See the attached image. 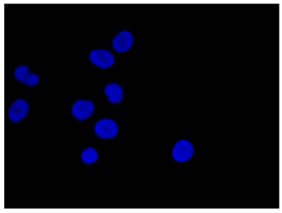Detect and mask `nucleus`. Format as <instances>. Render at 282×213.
Returning <instances> with one entry per match:
<instances>
[{"mask_svg": "<svg viewBox=\"0 0 282 213\" xmlns=\"http://www.w3.org/2000/svg\"><path fill=\"white\" fill-rule=\"evenodd\" d=\"M89 59L92 64L102 69H108L115 63V58L110 51L103 49L93 50L90 53Z\"/></svg>", "mask_w": 282, "mask_h": 213, "instance_id": "nucleus-1", "label": "nucleus"}, {"mask_svg": "<svg viewBox=\"0 0 282 213\" xmlns=\"http://www.w3.org/2000/svg\"><path fill=\"white\" fill-rule=\"evenodd\" d=\"M194 148L187 140H180L174 145L172 149V156L178 162H184L193 156Z\"/></svg>", "mask_w": 282, "mask_h": 213, "instance_id": "nucleus-2", "label": "nucleus"}, {"mask_svg": "<svg viewBox=\"0 0 282 213\" xmlns=\"http://www.w3.org/2000/svg\"><path fill=\"white\" fill-rule=\"evenodd\" d=\"M117 125L110 119H103L95 124V133L101 138H112L117 135Z\"/></svg>", "mask_w": 282, "mask_h": 213, "instance_id": "nucleus-3", "label": "nucleus"}, {"mask_svg": "<svg viewBox=\"0 0 282 213\" xmlns=\"http://www.w3.org/2000/svg\"><path fill=\"white\" fill-rule=\"evenodd\" d=\"M28 110L29 106L28 102L23 99H19L12 103L8 116L12 122L16 123L26 117V115H28Z\"/></svg>", "mask_w": 282, "mask_h": 213, "instance_id": "nucleus-4", "label": "nucleus"}, {"mask_svg": "<svg viewBox=\"0 0 282 213\" xmlns=\"http://www.w3.org/2000/svg\"><path fill=\"white\" fill-rule=\"evenodd\" d=\"M94 105L92 101L78 100L72 106V114L78 120H84L92 115Z\"/></svg>", "mask_w": 282, "mask_h": 213, "instance_id": "nucleus-5", "label": "nucleus"}, {"mask_svg": "<svg viewBox=\"0 0 282 213\" xmlns=\"http://www.w3.org/2000/svg\"><path fill=\"white\" fill-rule=\"evenodd\" d=\"M133 36L128 31H122L116 36L113 40V48L117 52H126L133 45Z\"/></svg>", "mask_w": 282, "mask_h": 213, "instance_id": "nucleus-6", "label": "nucleus"}, {"mask_svg": "<svg viewBox=\"0 0 282 213\" xmlns=\"http://www.w3.org/2000/svg\"><path fill=\"white\" fill-rule=\"evenodd\" d=\"M105 94L108 96V101L112 103H118L123 97V90L117 83H110L105 87Z\"/></svg>", "mask_w": 282, "mask_h": 213, "instance_id": "nucleus-7", "label": "nucleus"}, {"mask_svg": "<svg viewBox=\"0 0 282 213\" xmlns=\"http://www.w3.org/2000/svg\"><path fill=\"white\" fill-rule=\"evenodd\" d=\"M81 156H82V160L85 164H92L99 158L98 152L92 147H87L86 149L83 150Z\"/></svg>", "mask_w": 282, "mask_h": 213, "instance_id": "nucleus-8", "label": "nucleus"}, {"mask_svg": "<svg viewBox=\"0 0 282 213\" xmlns=\"http://www.w3.org/2000/svg\"><path fill=\"white\" fill-rule=\"evenodd\" d=\"M29 74H30L29 69L26 65H20V66L17 67L14 71V77L19 82H24Z\"/></svg>", "mask_w": 282, "mask_h": 213, "instance_id": "nucleus-9", "label": "nucleus"}, {"mask_svg": "<svg viewBox=\"0 0 282 213\" xmlns=\"http://www.w3.org/2000/svg\"><path fill=\"white\" fill-rule=\"evenodd\" d=\"M38 83H39V78L34 74H29L24 81L26 85L30 86V87L37 85Z\"/></svg>", "mask_w": 282, "mask_h": 213, "instance_id": "nucleus-10", "label": "nucleus"}]
</instances>
